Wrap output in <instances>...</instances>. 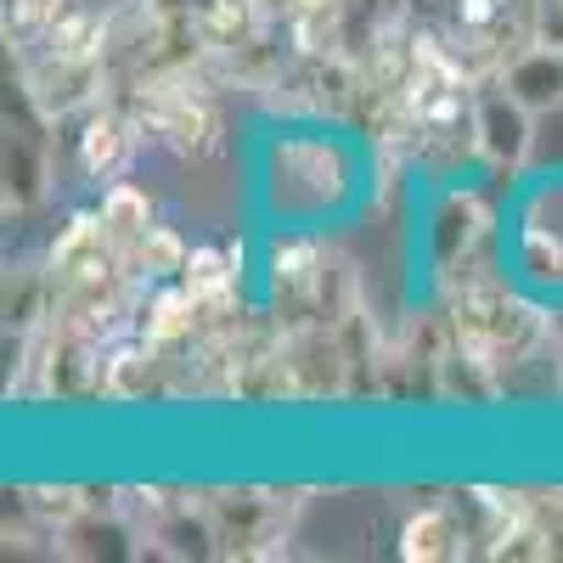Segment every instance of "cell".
<instances>
[{
	"instance_id": "10",
	"label": "cell",
	"mask_w": 563,
	"mask_h": 563,
	"mask_svg": "<svg viewBox=\"0 0 563 563\" xmlns=\"http://www.w3.org/2000/svg\"><path fill=\"white\" fill-rule=\"evenodd\" d=\"M400 558L411 563H445V558H462V525L451 507H429L417 512V519H406L400 530Z\"/></svg>"
},
{
	"instance_id": "5",
	"label": "cell",
	"mask_w": 563,
	"mask_h": 563,
	"mask_svg": "<svg viewBox=\"0 0 563 563\" xmlns=\"http://www.w3.org/2000/svg\"><path fill=\"white\" fill-rule=\"evenodd\" d=\"M485 231V203L474 192H440V203L429 209V260L434 271H456L467 260V249Z\"/></svg>"
},
{
	"instance_id": "14",
	"label": "cell",
	"mask_w": 563,
	"mask_h": 563,
	"mask_svg": "<svg viewBox=\"0 0 563 563\" xmlns=\"http://www.w3.org/2000/svg\"><path fill=\"white\" fill-rule=\"evenodd\" d=\"M40 186H45V147H40V135L34 130H12L7 135V198L18 209H29L40 198Z\"/></svg>"
},
{
	"instance_id": "11",
	"label": "cell",
	"mask_w": 563,
	"mask_h": 563,
	"mask_svg": "<svg viewBox=\"0 0 563 563\" xmlns=\"http://www.w3.org/2000/svg\"><path fill=\"white\" fill-rule=\"evenodd\" d=\"M198 310H203V305L186 294V288H164V294H153L147 310H141V344L164 350V344L186 339V333L198 327Z\"/></svg>"
},
{
	"instance_id": "16",
	"label": "cell",
	"mask_w": 563,
	"mask_h": 563,
	"mask_svg": "<svg viewBox=\"0 0 563 563\" xmlns=\"http://www.w3.org/2000/svg\"><path fill=\"white\" fill-rule=\"evenodd\" d=\"M52 52L57 57H102V23L90 12H63V23L52 29Z\"/></svg>"
},
{
	"instance_id": "12",
	"label": "cell",
	"mask_w": 563,
	"mask_h": 563,
	"mask_svg": "<svg viewBox=\"0 0 563 563\" xmlns=\"http://www.w3.org/2000/svg\"><path fill=\"white\" fill-rule=\"evenodd\" d=\"M102 225H108L113 249L141 243V238L153 231V203H147V192H135L130 180H113L108 192H102Z\"/></svg>"
},
{
	"instance_id": "6",
	"label": "cell",
	"mask_w": 563,
	"mask_h": 563,
	"mask_svg": "<svg viewBox=\"0 0 563 563\" xmlns=\"http://www.w3.org/2000/svg\"><path fill=\"white\" fill-rule=\"evenodd\" d=\"M501 85H507L530 113L558 108V102H563V45L536 40V45H525V52H512V57L501 63Z\"/></svg>"
},
{
	"instance_id": "13",
	"label": "cell",
	"mask_w": 563,
	"mask_h": 563,
	"mask_svg": "<svg viewBox=\"0 0 563 563\" xmlns=\"http://www.w3.org/2000/svg\"><path fill=\"white\" fill-rule=\"evenodd\" d=\"M186 243L175 238L169 225H153L141 243H130V249H119V265H130L135 276H147V282H169V276H180L186 271Z\"/></svg>"
},
{
	"instance_id": "4",
	"label": "cell",
	"mask_w": 563,
	"mask_h": 563,
	"mask_svg": "<svg viewBox=\"0 0 563 563\" xmlns=\"http://www.w3.org/2000/svg\"><path fill=\"white\" fill-rule=\"evenodd\" d=\"M530 119L536 113L512 97L507 85L479 90V102H474V147H479V158L501 175H519L525 158H530V135H536Z\"/></svg>"
},
{
	"instance_id": "2",
	"label": "cell",
	"mask_w": 563,
	"mask_h": 563,
	"mask_svg": "<svg viewBox=\"0 0 563 563\" xmlns=\"http://www.w3.org/2000/svg\"><path fill=\"white\" fill-rule=\"evenodd\" d=\"M451 327H456V344H462L467 355H479L485 366H501V361L512 366V361H525V355L547 339L541 310L525 305L501 276L467 282V288L456 294Z\"/></svg>"
},
{
	"instance_id": "9",
	"label": "cell",
	"mask_w": 563,
	"mask_h": 563,
	"mask_svg": "<svg viewBox=\"0 0 563 563\" xmlns=\"http://www.w3.org/2000/svg\"><path fill=\"white\" fill-rule=\"evenodd\" d=\"M209 519H214V536L231 541L238 552H260L254 541H276V507L265 496H214Z\"/></svg>"
},
{
	"instance_id": "7",
	"label": "cell",
	"mask_w": 563,
	"mask_h": 563,
	"mask_svg": "<svg viewBox=\"0 0 563 563\" xmlns=\"http://www.w3.org/2000/svg\"><path fill=\"white\" fill-rule=\"evenodd\" d=\"M34 102L45 108V113H74V108H85L90 97L102 90V57H45V68L34 74Z\"/></svg>"
},
{
	"instance_id": "3",
	"label": "cell",
	"mask_w": 563,
	"mask_h": 563,
	"mask_svg": "<svg viewBox=\"0 0 563 563\" xmlns=\"http://www.w3.org/2000/svg\"><path fill=\"white\" fill-rule=\"evenodd\" d=\"M507 265L525 294L563 305V175L536 180L519 198L512 238H507Z\"/></svg>"
},
{
	"instance_id": "18",
	"label": "cell",
	"mask_w": 563,
	"mask_h": 563,
	"mask_svg": "<svg viewBox=\"0 0 563 563\" xmlns=\"http://www.w3.org/2000/svg\"><path fill=\"white\" fill-rule=\"evenodd\" d=\"M153 12H158V18H192L198 0H153Z\"/></svg>"
},
{
	"instance_id": "8",
	"label": "cell",
	"mask_w": 563,
	"mask_h": 563,
	"mask_svg": "<svg viewBox=\"0 0 563 563\" xmlns=\"http://www.w3.org/2000/svg\"><path fill=\"white\" fill-rule=\"evenodd\" d=\"M124 158H130V119L119 108H90L79 130V169L90 180H108L124 169Z\"/></svg>"
},
{
	"instance_id": "17",
	"label": "cell",
	"mask_w": 563,
	"mask_h": 563,
	"mask_svg": "<svg viewBox=\"0 0 563 563\" xmlns=\"http://www.w3.org/2000/svg\"><path fill=\"white\" fill-rule=\"evenodd\" d=\"M63 23V0H12V29L18 34H52Z\"/></svg>"
},
{
	"instance_id": "1",
	"label": "cell",
	"mask_w": 563,
	"mask_h": 563,
	"mask_svg": "<svg viewBox=\"0 0 563 563\" xmlns=\"http://www.w3.org/2000/svg\"><path fill=\"white\" fill-rule=\"evenodd\" d=\"M355 186H361V169H355V153L344 135L294 130L265 147L260 192H265L271 220L282 225H321V220L344 214Z\"/></svg>"
},
{
	"instance_id": "15",
	"label": "cell",
	"mask_w": 563,
	"mask_h": 563,
	"mask_svg": "<svg viewBox=\"0 0 563 563\" xmlns=\"http://www.w3.org/2000/svg\"><path fill=\"white\" fill-rule=\"evenodd\" d=\"M231 282H238V271H225V260L214 249H192V260H186V271H180V288L198 305H225Z\"/></svg>"
}]
</instances>
